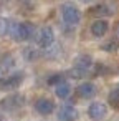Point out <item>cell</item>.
Returning a JSON list of instances; mask_svg holds the SVG:
<instances>
[{
  "mask_svg": "<svg viewBox=\"0 0 119 121\" xmlns=\"http://www.w3.org/2000/svg\"><path fill=\"white\" fill-rule=\"evenodd\" d=\"M8 32H10V37L17 42H23V40H28L32 38L33 32H35V27L28 22H18V23H12L8 25Z\"/></svg>",
  "mask_w": 119,
  "mask_h": 121,
  "instance_id": "cell-1",
  "label": "cell"
},
{
  "mask_svg": "<svg viewBox=\"0 0 119 121\" xmlns=\"http://www.w3.org/2000/svg\"><path fill=\"white\" fill-rule=\"evenodd\" d=\"M61 15H63L65 23H68V25H71V27L78 25V23H79V18H81L79 10H78L73 4H65V5L61 7Z\"/></svg>",
  "mask_w": 119,
  "mask_h": 121,
  "instance_id": "cell-2",
  "label": "cell"
},
{
  "mask_svg": "<svg viewBox=\"0 0 119 121\" xmlns=\"http://www.w3.org/2000/svg\"><path fill=\"white\" fill-rule=\"evenodd\" d=\"M25 104V96L20 95V93H13L7 98H4L0 101V108L2 109H7V111H13V109H18Z\"/></svg>",
  "mask_w": 119,
  "mask_h": 121,
  "instance_id": "cell-3",
  "label": "cell"
},
{
  "mask_svg": "<svg viewBox=\"0 0 119 121\" xmlns=\"http://www.w3.org/2000/svg\"><path fill=\"white\" fill-rule=\"evenodd\" d=\"M22 81H23V73H15V75H10L7 78L0 80V88L2 90H15L22 85Z\"/></svg>",
  "mask_w": 119,
  "mask_h": 121,
  "instance_id": "cell-4",
  "label": "cell"
},
{
  "mask_svg": "<svg viewBox=\"0 0 119 121\" xmlns=\"http://www.w3.org/2000/svg\"><path fill=\"white\" fill-rule=\"evenodd\" d=\"M88 114H89L91 119H103L107 114V106L104 103H99V101L91 103L89 108H88Z\"/></svg>",
  "mask_w": 119,
  "mask_h": 121,
  "instance_id": "cell-5",
  "label": "cell"
},
{
  "mask_svg": "<svg viewBox=\"0 0 119 121\" xmlns=\"http://www.w3.org/2000/svg\"><path fill=\"white\" fill-rule=\"evenodd\" d=\"M58 119L60 121H76L78 119V109L71 104H63L58 111Z\"/></svg>",
  "mask_w": 119,
  "mask_h": 121,
  "instance_id": "cell-6",
  "label": "cell"
},
{
  "mask_svg": "<svg viewBox=\"0 0 119 121\" xmlns=\"http://www.w3.org/2000/svg\"><path fill=\"white\" fill-rule=\"evenodd\" d=\"M53 40H55V35H53V30H51L50 27H43V28L38 32L37 42H38V45H40L41 48L50 47V45L53 43Z\"/></svg>",
  "mask_w": 119,
  "mask_h": 121,
  "instance_id": "cell-7",
  "label": "cell"
},
{
  "mask_svg": "<svg viewBox=\"0 0 119 121\" xmlns=\"http://www.w3.org/2000/svg\"><path fill=\"white\" fill-rule=\"evenodd\" d=\"M35 109L40 114H51L53 109H55V103L48 98H38L35 101Z\"/></svg>",
  "mask_w": 119,
  "mask_h": 121,
  "instance_id": "cell-8",
  "label": "cell"
},
{
  "mask_svg": "<svg viewBox=\"0 0 119 121\" xmlns=\"http://www.w3.org/2000/svg\"><path fill=\"white\" fill-rule=\"evenodd\" d=\"M93 66V60H91V56L89 55H79V56H76V60H74V70H79V71H83L84 75L89 71V68Z\"/></svg>",
  "mask_w": 119,
  "mask_h": 121,
  "instance_id": "cell-9",
  "label": "cell"
},
{
  "mask_svg": "<svg viewBox=\"0 0 119 121\" xmlns=\"http://www.w3.org/2000/svg\"><path fill=\"white\" fill-rule=\"evenodd\" d=\"M107 28H109V23L106 20H94L91 23V33L94 37H104L107 33Z\"/></svg>",
  "mask_w": 119,
  "mask_h": 121,
  "instance_id": "cell-10",
  "label": "cell"
},
{
  "mask_svg": "<svg viewBox=\"0 0 119 121\" xmlns=\"http://www.w3.org/2000/svg\"><path fill=\"white\" fill-rule=\"evenodd\" d=\"M78 95H79L81 98H93V96L96 95V86H94L93 83H89V81L81 83V85L78 86Z\"/></svg>",
  "mask_w": 119,
  "mask_h": 121,
  "instance_id": "cell-11",
  "label": "cell"
},
{
  "mask_svg": "<svg viewBox=\"0 0 119 121\" xmlns=\"http://www.w3.org/2000/svg\"><path fill=\"white\" fill-rule=\"evenodd\" d=\"M55 93H56V96H58V98H61V99L68 98V96L71 95V86H70V83H68V81H63V83L56 85Z\"/></svg>",
  "mask_w": 119,
  "mask_h": 121,
  "instance_id": "cell-12",
  "label": "cell"
},
{
  "mask_svg": "<svg viewBox=\"0 0 119 121\" xmlns=\"http://www.w3.org/2000/svg\"><path fill=\"white\" fill-rule=\"evenodd\" d=\"M91 13H94V15H111V13H114V9H111V5H107V4H101V5H96L91 10Z\"/></svg>",
  "mask_w": 119,
  "mask_h": 121,
  "instance_id": "cell-13",
  "label": "cell"
},
{
  "mask_svg": "<svg viewBox=\"0 0 119 121\" xmlns=\"http://www.w3.org/2000/svg\"><path fill=\"white\" fill-rule=\"evenodd\" d=\"M107 101H109V104H111L114 109H119V86H117V88H114V90L109 93Z\"/></svg>",
  "mask_w": 119,
  "mask_h": 121,
  "instance_id": "cell-14",
  "label": "cell"
},
{
  "mask_svg": "<svg viewBox=\"0 0 119 121\" xmlns=\"http://www.w3.org/2000/svg\"><path fill=\"white\" fill-rule=\"evenodd\" d=\"M7 32H8V22L4 17H0V37H4Z\"/></svg>",
  "mask_w": 119,
  "mask_h": 121,
  "instance_id": "cell-15",
  "label": "cell"
},
{
  "mask_svg": "<svg viewBox=\"0 0 119 121\" xmlns=\"http://www.w3.org/2000/svg\"><path fill=\"white\" fill-rule=\"evenodd\" d=\"M63 81H65V80H63V75H53V76L48 78V83H50V85H55V83L60 85V83H63Z\"/></svg>",
  "mask_w": 119,
  "mask_h": 121,
  "instance_id": "cell-16",
  "label": "cell"
},
{
  "mask_svg": "<svg viewBox=\"0 0 119 121\" xmlns=\"http://www.w3.org/2000/svg\"><path fill=\"white\" fill-rule=\"evenodd\" d=\"M117 48V43L116 42H109V43H104L103 45V50H106V52H114Z\"/></svg>",
  "mask_w": 119,
  "mask_h": 121,
  "instance_id": "cell-17",
  "label": "cell"
},
{
  "mask_svg": "<svg viewBox=\"0 0 119 121\" xmlns=\"http://www.w3.org/2000/svg\"><path fill=\"white\" fill-rule=\"evenodd\" d=\"M114 35H116V38L119 40V23L116 25V28H114Z\"/></svg>",
  "mask_w": 119,
  "mask_h": 121,
  "instance_id": "cell-18",
  "label": "cell"
},
{
  "mask_svg": "<svg viewBox=\"0 0 119 121\" xmlns=\"http://www.w3.org/2000/svg\"><path fill=\"white\" fill-rule=\"evenodd\" d=\"M79 2H83V4H89V2H93V0H79Z\"/></svg>",
  "mask_w": 119,
  "mask_h": 121,
  "instance_id": "cell-19",
  "label": "cell"
}]
</instances>
